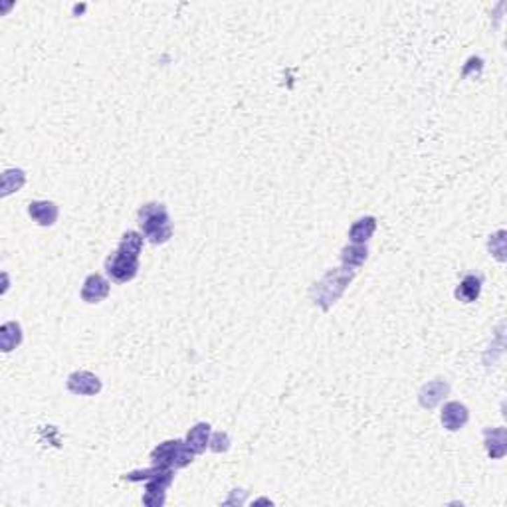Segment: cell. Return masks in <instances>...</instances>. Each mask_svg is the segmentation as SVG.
Segmentation results:
<instances>
[{
  "instance_id": "cell-1",
  "label": "cell",
  "mask_w": 507,
  "mask_h": 507,
  "mask_svg": "<svg viewBox=\"0 0 507 507\" xmlns=\"http://www.w3.org/2000/svg\"><path fill=\"white\" fill-rule=\"evenodd\" d=\"M139 224L143 228L145 238H149L153 244H165L173 236V224L171 216L167 212V207L161 202H149L143 204L137 212Z\"/></svg>"
},
{
  "instance_id": "cell-2",
  "label": "cell",
  "mask_w": 507,
  "mask_h": 507,
  "mask_svg": "<svg viewBox=\"0 0 507 507\" xmlns=\"http://www.w3.org/2000/svg\"><path fill=\"white\" fill-rule=\"evenodd\" d=\"M353 276H355V270H349V268H337V270L327 272L321 282L315 284V288L312 291L315 303L321 310H329L335 301L341 298V293L345 291Z\"/></svg>"
},
{
  "instance_id": "cell-3",
  "label": "cell",
  "mask_w": 507,
  "mask_h": 507,
  "mask_svg": "<svg viewBox=\"0 0 507 507\" xmlns=\"http://www.w3.org/2000/svg\"><path fill=\"white\" fill-rule=\"evenodd\" d=\"M151 460L161 468H185L195 460V450L183 440H169L162 442L151 452Z\"/></svg>"
},
{
  "instance_id": "cell-4",
  "label": "cell",
  "mask_w": 507,
  "mask_h": 507,
  "mask_svg": "<svg viewBox=\"0 0 507 507\" xmlns=\"http://www.w3.org/2000/svg\"><path fill=\"white\" fill-rule=\"evenodd\" d=\"M105 272L117 284H127L139 272V258H131L123 252H113L105 262Z\"/></svg>"
},
{
  "instance_id": "cell-5",
  "label": "cell",
  "mask_w": 507,
  "mask_h": 507,
  "mask_svg": "<svg viewBox=\"0 0 507 507\" xmlns=\"http://www.w3.org/2000/svg\"><path fill=\"white\" fill-rule=\"evenodd\" d=\"M173 468H161L155 475H151L149 480H147L143 503L151 507L162 506L165 503V494L173 484Z\"/></svg>"
},
{
  "instance_id": "cell-6",
  "label": "cell",
  "mask_w": 507,
  "mask_h": 507,
  "mask_svg": "<svg viewBox=\"0 0 507 507\" xmlns=\"http://www.w3.org/2000/svg\"><path fill=\"white\" fill-rule=\"evenodd\" d=\"M66 384H68L69 392L80 394V396H95L97 392L102 391V380L97 379L93 373H88V370L71 373Z\"/></svg>"
},
{
  "instance_id": "cell-7",
  "label": "cell",
  "mask_w": 507,
  "mask_h": 507,
  "mask_svg": "<svg viewBox=\"0 0 507 507\" xmlns=\"http://www.w3.org/2000/svg\"><path fill=\"white\" fill-rule=\"evenodd\" d=\"M109 296V282L99 274H92L85 277L81 288V300L88 303H99Z\"/></svg>"
},
{
  "instance_id": "cell-8",
  "label": "cell",
  "mask_w": 507,
  "mask_h": 507,
  "mask_svg": "<svg viewBox=\"0 0 507 507\" xmlns=\"http://www.w3.org/2000/svg\"><path fill=\"white\" fill-rule=\"evenodd\" d=\"M468 420H470V412H468V408L460 403H448L444 404V408H442V424L446 430H452V432H456V430H460L468 424Z\"/></svg>"
},
{
  "instance_id": "cell-9",
  "label": "cell",
  "mask_w": 507,
  "mask_h": 507,
  "mask_svg": "<svg viewBox=\"0 0 507 507\" xmlns=\"http://www.w3.org/2000/svg\"><path fill=\"white\" fill-rule=\"evenodd\" d=\"M28 214L36 220L40 226H52L58 220L60 210L54 202L50 200H34L28 204Z\"/></svg>"
},
{
  "instance_id": "cell-10",
  "label": "cell",
  "mask_w": 507,
  "mask_h": 507,
  "mask_svg": "<svg viewBox=\"0 0 507 507\" xmlns=\"http://www.w3.org/2000/svg\"><path fill=\"white\" fill-rule=\"evenodd\" d=\"M448 382H444V380H432V382H428V384L422 387V391L418 394V401H420V404H422L424 408H434L436 404L444 401V396L448 394Z\"/></svg>"
},
{
  "instance_id": "cell-11",
  "label": "cell",
  "mask_w": 507,
  "mask_h": 507,
  "mask_svg": "<svg viewBox=\"0 0 507 507\" xmlns=\"http://www.w3.org/2000/svg\"><path fill=\"white\" fill-rule=\"evenodd\" d=\"M185 442L190 448L195 450V454L207 452V448L210 446V424H207V422L195 424V426L188 430Z\"/></svg>"
},
{
  "instance_id": "cell-12",
  "label": "cell",
  "mask_w": 507,
  "mask_h": 507,
  "mask_svg": "<svg viewBox=\"0 0 507 507\" xmlns=\"http://www.w3.org/2000/svg\"><path fill=\"white\" fill-rule=\"evenodd\" d=\"M485 448L492 458H503L506 456V428H492L485 430Z\"/></svg>"
},
{
  "instance_id": "cell-13",
  "label": "cell",
  "mask_w": 507,
  "mask_h": 507,
  "mask_svg": "<svg viewBox=\"0 0 507 507\" xmlns=\"http://www.w3.org/2000/svg\"><path fill=\"white\" fill-rule=\"evenodd\" d=\"M375 230H377V220L373 216L359 218L349 230V240L351 244H365L375 234Z\"/></svg>"
},
{
  "instance_id": "cell-14",
  "label": "cell",
  "mask_w": 507,
  "mask_h": 507,
  "mask_svg": "<svg viewBox=\"0 0 507 507\" xmlns=\"http://www.w3.org/2000/svg\"><path fill=\"white\" fill-rule=\"evenodd\" d=\"M480 291H482V277L470 274L461 279V284L456 289V298L464 303H472L480 298Z\"/></svg>"
},
{
  "instance_id": "cell-15",
  "label": "cell",
  "mask_w": 507,
  "mask_h": 507,
  "mask_svg": "<svg viewBox=\"0 0 507 507\" xmlns=\"http://www.w3.org/2000/svg\"><path fill=\"white\" fill-rule=\"evenodd\" d=\"M0 343H2V351H12L22 343V329L18 323H4L2 331H0Z\"/></svg>"
},
{
  "instance_id": "cell-16",
  "label": "cell",
  "mask_w": 507,
  "mask_h": 507,
  "mask_svg": "<svg viewBox=\"0 0 507 507\" xmlns=\"http://www.w3.org/2000/svg\"><path fill=\"white\" fill-rule=\"evenodd\" d=\"M367 246L365 244H351L347 246L343 254H341V260H343V265L349 268V270H357L359 265H363V262L367 260Z\"/></svg>"
},
{
  "instance_id": "cell-17",
  "label": "cell",
  "mask_w": 507,
  "mask_h": 507,
  "mask_svg": "<svg viewBox=\"0 0 507 507\" xmlns=\"http://www.w3.org/2000/svg\"><path fill=\"white\" fill-rule=\"evenodd\" d=\"M117 250L127 254V256H131V258H139V254L143 250V234H139V232L135 230L125 232Z\"/></svg>"
},
{
  "instance_id": "cell-18",
  "label": "cell",
  "mask_w": 507,
  "mask_h": 507,
  "mask_svg": "<svg viewBox=\"0 0 507 507\" xmlns=\"http://www.w3.org/2000/svg\"><path fill=\"white\" fill-rule=\"evenodd\" d=\"M24 181H26V176H24V171L20 169H16V171H6L4 173V179H2V195H11L12 190H18L20 186L24 185Z\"/></svg>"
},
{
  "instance_id": "cell-19",
  "label": "cell",
  "mask_w": 507,
  "mask_h": 507,
  "mask_svg": "<svg viewBox=\"0 0 507 507\" xmlns=\"http://www.w3.org/2000/svg\"><path fill=\"white\" fill-rule=\"evenodd\" d=\"M210 450H214V452H226V450L230 448V438H228V434L226 432H216L212 438H210Z\"/></svg>"
}]
</instances>
